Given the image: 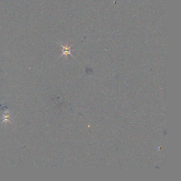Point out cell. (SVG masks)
<instances>
[{
	"label": "cell",
	"mask_w": 181,
	"mask_h": 181,
	"mask_svg": "<svg viewBox=\"0 0 181 181\" xmlns=\"http://www.w3.org/2000/svg\"><path fill=\"white\" fill-rule=\"evenodd\" d=\"M61 46L62 47V54L60 56V57L62 56L63 55H65L66 56H67L68 55H71L72 56V55L71 53V46H69L68 45H66L65 46H63L61 45Z\"/></svg>",
	"instance_id": "cell-1"
},
{
	"label": "cell",
	"mask_w": 181,
	"mask_h": 181,
	"mask_svg": "<svg viewBox=\"0 0 181 181\" xmlns=\"http://www.w3.org/2000/svg\"><path fill=\"white\" fill-rule=\"evenodd\" d=\"M3 120L2 123H6L7 122H10V113H9V112L6 109H5L3 113Z\"/></svg>",
	"instance_id": "cell-2"
}]
</instances>
